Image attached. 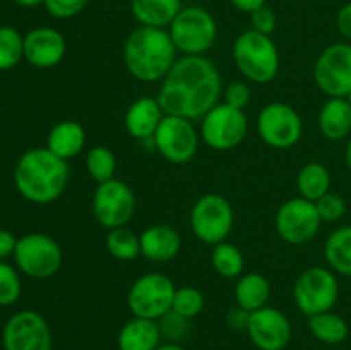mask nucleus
Returning <instances> with one entry per match:
<instances>
[{"instance_id": "obj_1", "label": "nucleus", "mask_w": 351, "mask_h": 350, "mask_svg": "<svg viewBox=\"0 0 351 350\" xmlns=\"http://www.w3.org/2000/svg\"><path fill=\"white\" fill-rule=\"evenodd\" d=\"M219 96L223 81L218 67L206 55H182L161 81L156 98L165 115L195 122L218 105Z\"/></svg>"}, {"instance_id": "obj_2", "label": "nucleus", "mask_w": 351, "mask_h": 350, "mask_svg": "<svg viewBox=\"0 0 351 350\" xmlns=\"http://www.w3.org/2000/svg\"><path fill=\"white\" fill-rule=\"evenodd\" d=\"M19 194L34 205H48L64 194L69 184V163L47 146L27 150L14 168Z\"/></svg>"}, {"instance_id": "obj_3", "label": "nucleus", "mask_w": 351, "mask_h": 350, "mask_svg": "<svg viewBox=\"0 0 351 350\" xmlns=\"http://www.w3.org/2000/svg\"><path fill=\"white\" fill-rule=\"evenodd\" d=\"M177 48L165 27L137 26L123 43V64L141 82L163 81L177 62Z\"/></svg>"}, {"instance_id": "obj_4", "label": "nucleus", "mask_w": 351, "mask_h": 350, "mask_svg": "<svg viewBox=\"0 0 351 350\" xmlns=\"http://www.w3.org/2000/svg\"><path fill=\"white\" fill-rule=\"evenodd\" d=\"M232 55L240 74L256 84H269L280 72V50L273 38L259 31L240 33Z\"/></svg>"}, {"instance_id": "obj_5", "label": "nucleus", "mask_w": 351, "mask_h": 350, "mask_svg": "<svg viewBox=\"0 0 351 350\" xmlns=\"http://www.w3.org/2000/svg\"><path fill=\"white\" fill-rule=\"evenodd\" d=\"M171 41L182 55H206L218 38V24L215 16L204 7H184L168 26Z\"/></svg>"}, {"instance_id": "obj_6", "label": "nucleus", "mask_w": 351, "mask_h": 350, "mask_svg": "<svg viewBox=\"0 0 351 350\" xmlns=\"http://www.w3.org/2000/svg\"><path fill=\"white\" fill-rule=\"evenodd\" d=\"M339 299V281L326 266H311L302 271L293 285V301L307 318L332 311Z\"/></svg>"}, {"instance_id": "obj_7", "label": "nucleus", "mask_w": 351, "mask_h": 350, "mask_svg": "<svg viewBox=\"0 0 351 350\" xmlns=\"http://www.w3.org/2000/svg\"><path fill=\"white\" fill-rule=\"evenodd\" d=\"M189 223L194 235L201 242L209 246L225 242L235 223L232 202L225 196L215 192L201 196L192 206Z\"/></svg>"}, {"instance_id": "obj_8", "label": "nucleus", "mask_w": 351, "mask_h": 350, "mask_svg": "<svg viewBox=\"0 0 351 350\" xmlns=\"http://www.w3.org/2000/svg\"><path fill=\"white\" fill-rule=\"evenodd\" d=\"M173 280L163 273H146L137 278L127 292V307L136 318L158 319L171 311L175 297Z\"/></svg>"}, {"instance_id": "obj_9", "label": "nucleus", "mask_w": 351, "mask_h": 350, "mask_svg": "<svg viewBox=\"0 0 351 350\" xmlns=\"http://www.w3.org/2000/svg\"><path fill=\"white\" fill-rule=\"evenodd\" d=\"M14 259L24 275L36 280H45L60 270L64 254L57 240L45 233L34 232L17 239Z\"/></svg>"}, {"instance_id": "obj_10", "label": "nucleus", "mask_w": 351, "mask_h": 350, "mask_svg": "<svg viewBox=\"0 0 351 350\" xmlns=\"http://www.w3.org/2000/svg\"><path fill=\"white\" fill-rule=\"evenodd\" d=\"M249 129L245 110L233 108L226 103L213 106L201 120V139L215 151H230L242 144Z\"/></svg>"}, {"instance_id": "obj_11", "label": "nucleus", "mask_w": 351, "mask_h": 350, "mask_svg": "<svg viewBox=\"0 0 351 350\" xmlns=\"http://www.w3.org/2000/svg\"><path fill=\"white\" fill-rule=\"evenodd\" d=\"M257 132L269 148L290 150L302 139L304 120L288 103H267L257 115Z\"/></svg>"}, {"instance_id": "obj_12", "label": "nucleus", "mask_w": 351, "mask_h": 350, "mask_svg": "<svg viewBox=\"0 0 351 350\" xmlns=\"http://www.w3.org/2000/svg\"><path fill=\"white\" fill-rule=\"evenodd\" d=\"M314 81L328 98H346L351 91V43L338 41L319 54L314 64Z\"/></svg>"}, {"instance_id": "obj_13", "label": "nucleus", "mask_w": 351, "mask_h": 350, "mask_svg": "<svg viewBox=\"0 0 351 350\" xmlns=\"http://www.w3.org/2000/svg\"><path fill=\"white\" fill-rule=\"evenodd\" d=\"M136 194L129 184L119 178L98 184L91 208L96 222L106 230L125 226L136 213Z\"/></svg>"}, {"instance_id": "obj_14", "label": "nucleus", "mask_w": 351, "mask_h": 350, "mask_svg": "<svg viewBox=\"0 0 351 350\" xmlns=\"http://www.w3.org/2000/svg\"><path fill=\"white\" fill-rule=\"evenodd\" d=\"M201 134L194 122L184 117L165 115L153 136V146L161 156L173 165H185L195 156Z\"/></svg>"}, {"instance_id": "obj_15", "label": "nucleus", "mask_w": 351, "mask_h": 350, "mask_svg": "<svg viewBox=\"0 0 351 350\" xmlns=\"http://www.w3.org/2000/svg\"><path fill=\"white\" fill-rule=\"evenodd\" d=\"M276 232L281 239L291 246H304L319 233L322 220L315 202L308 199L291 198L280 206L274 218Z\"/></svg>"}, {"instance_id": "obj_16", "label": "nucleus", "mask_w": 351, "mask_h": 350, "mask_svg": "<svg viewBox=\"0 0 351 350\" xmlns=\"http://www.w3.org/2000/svg\"><path fill=\"white\" fill-rule=\"evenodd\" d=\"M2 342L5 350H53V336L47 319L29 309L7 319Z\"/></svg>"}, {"instance_id": "obj_17", "label": "nucleus", "mask_w": 351, "mask_h": 350, "mask_svg": "<svg viewBox=\"0 0 351 350\" xmlns=\"http://www.w3.org/2000/svg\"><path fill=\"white\" fill-rule=\"evenodd\" d=\"M247 335L259 350H285L291 340V325L283 311L271 305L250 312Z\"/></svg>"}, {"instance_id": "obj_18", "label": "nucleus", "mask_w": 351, "mask_h": 350, "mask_svg": "<svg viewBox=\"0 0 351 350\" xmlns=\"http://www.w3.org/2000/svg\"><path fill=\"white\" fill-rule=\"evenodd\" d=\"M67 54L64 34L50 26L31 30L24 36V58L36 69H51L60 64Z\"/></svg>"}, {"instance_id": "obj_19", "label": "nucleus", "mask_w": 351, "mask_h": 350, "mask_svg": "<svg viewBox=\"0 0 351 350\" xmlns=\"http://www.w3.org/2000/svg\"><path fill=\"white\" fill-rule=\"evenodd\" d=\"M163 117L165 112L158 98L141 96L127 106L125 115H123V126H125L127 134L134 139L151 141Z\"/></svg>"}, {"instance_id": "obj_20", "label": "nucleus", "mask_w": 351, "mask_h": 350, "mask_svg": "<svg viewBox=\"0 0 351 350\" xmlns=\"http://www.w3.org/2000/svg\"><path fill=\"white\" fill-rule=\"evenodd\" d=\"M141 256L151 263H168L178 256L182 249V237L173 226L158 223L144 229L139 235Z\"/></svg>"}, {"instance_id": "obj_21", "label": "nucleus", "mask_w": 351, "mask_h": 350, "mask_svg": "<svg viewBox=\"0 0 351 350\" xmlns=\"http://www.w3.org/2000/svg\"><path fill=\"white\" fill-rule=\"evenodd\" d=\"M161 329L158 321L136 318L125 323L117 335L119 350H156L161 345Z\"/></svg>"}, {"instance_id": "obj_22", "label": "nucleus", "mask_w": 351, "mask_h": 350, "mask_svg": "<svg viewBox=\"0 0 351 350\" xmlns=\"http://www.w3.org/2000/svg\"><path fill=\"white\" fill-rule=\"evenodd\" d=\"M86 144V130L75 120H60L47 136V148L62 160L75 158Z\"/></svg>"}, {"instance_id": "obj_23", "label": "nucleus", "mask_w": 351, "mask_h": 350, "mask_svg": "<svg viewBox=\"0 0 351 350\" xmlns=\"http://www.w3.org/2000/svg\"><path fill=\"white\" fill-rule=\"evenodd\" d=\"M317 126L329 141H341L351 134V105L346 98H328L321 106Z\"/></svg>"}, {"instance_id": "obj_24", "label": "nucleus", "mask_w": 351, "mask_h": 350, "mask_svg": "<svg viewBox=\"0 0 351 350\" xmlns=\"http://www.w3.org/2000/svg\"><path fill=\"white\" fill-rule=\"evenodd\" d=\"M182 9V0H130V12L139 26H170Z\"/></svg>"}, {"instance_id": "obj_25", "label": "nucleus", "mask_w": 351, "mask_h": 350, "mask_svg": "<svg viewBox=\"0 0 351 350\" xmlns=\"http://www.w3.org/2000/svg\"><path fill=\"white\" fill-rule=\"evenodd\" d=\"M271 297V285L264 275L250 271L243 273L235 285V302L239 307L247 312H254L257 309L267 305Z\"/></svg>"}, {"instance_id": "obj_26", "label": "nucleus", "mask_w": 351, "mask_h": 350, "mask_svg": "<svg viewBox=\"0 0 351 350\" xmlns=\"http://www.w3.org/2000/svg\"><path fill=\"white\" fill-rule=\"evenodd\" d=\"M324 257L328 268L336 275L351 277V225L338 226L329 233L324 244Z\"/></svg>"}, {"instance_id": "obj_27", "label": "nucleus", "mask_w": 351, "mask_h": 350, "mask_svg": "<svg viewBox=\"0 0 351 350\" xmlns=\"http://www.w3.org/2000/svg\"><path fill=\"white\" fill-rule=\"evenodd\" d=\"M298 196L315 202L331 191V172L321 161H308L297 174Z\"/></svg>"}, {"instance_id": "obj_28", "label": "nucleus", "mask_w": 351, "mask_h": 350, "mask_svg": "<svg viewBox=\"0 0 351 350\" xmlns=\"http://www.w3.org/2000/svg\"><path fill=\"white\" fill-rule=\"evenodd\" d=\"M308 329L319 342L326 345H339L350 335V326L345 319L336 312H321L308 318Z\"/></svg>"}, {"instance_id": "obj_29", "label": "nucleus", "mask_w": 351, "mask_h": 350, "mask_svg": "<svg viewBox=\"0 0 351 350\" xmlns=\"http://www.w3.org/2000/svg\"><path fill=\"white\" fill-rule=\"evenodd\" d=\"M213 270L223 278H240L245 270V256L242 250L230 244L228 240L213 246L211 250Z\"/></svg>"}, {"instance_id": "obj_30", "label": "nucleus", "mask_w": 351, "mask_h": 350, "mask_svg": "<svg viewBox=\"0 0 351 350\" xmlns=\"http://www.w3.org/2000/svg\"><path fill=\"white\" fill-rule=\"evenodd\" d=\"M106 250L119 261H134L141 256V239L127 226L108 230L105 239Z\"/></svg>"}, {"instance_id": "obj_31", "label": "nucleus", "mask_w": 351, "mask_h": 350, "mask_svg": "<svg viewBox=\"0 0 351 350\" xmlns=\"http://www.w3.org/2000/svg\"><path fill=\"white\" fill-rule=\"evenodd\" d=\"M86 170L88 175L96 182V184H103L112 178H115L117 174V156L110 148L93 146L91 150L86 153Z\"/></svg>"}, {"instance_id": "obj_32", "label": "nucleus", "mask_w": 351, "mask_h": 350, "mask_svg": "<svg viewBox=\"0 0 351 350\" xmlns=\"http://www.w3.org/2000/svg\"><path fill=\"white\" fill-rule=\"evenodd\" d=\"M24 58V36L12 26H0V71L14 69Z\"/></svg>"}, {"instance_id": "obj_33", "label": "nucleus", "mask_w": 351, "mask_h": 350, "mask_svg": "<svg viewBox=\"0 0 351 350\" xmlns=\"http://www.w3.org/2000/svg\"><path fill=\"white\" fill-rule=\"evenodd\" d=\"M204 305H206L204 294H202L199 288L191 287V285H185V287H178L177 290H175L171 311L178 312V314L184 316V318L187 319H194L201 314Z\"/></svg>"}, {"instance_id": "obj_34", "label": "nucleus", "mask_w": 351, "mask_h": 350, "mask_svg": "<svg viewBox=\"0 0 351 350\" xmlns=\"http://www.w3.org/2000/svg\"><path fill=\"white\" fill-rule=\"evenodd\" d=\"M19 273L10 264L0 261V305H12L21 297Z\"/></svg>"}, {"instance_id": "obj_35", "label": "nucleus", "mask_w": 351, "mask_h": 350, "mask_svg": "<svg viewBox=\"0 0 351 350\" xmlns=\"http://www.w3.org/2000/svg\"><path fill=\"white\" fill-rule=\"evenodd\" d=\"M158 325H160L161 335L163 338H167L168 342L178 343L182 338H185V335L189 333L191 328V319L184 318L178 312L170 311L163 316L161 319H158Z\"/></svg>"}, {"instance_id": "obj_36", "label": "nucleus", "mask_w": 351, "mask_h": 350, "mask_svg": "<svg viewBox=\"0 0 351 350\" xmlns=\"http://www.w3.org/2000/svg\"><path fill=\"white\" fill-rule=\"evenodd\" d=\"M317 206L319 216H321L322 223H335L345 216L346 213V201L336 192L329 191L328 194L322 196L319 201H315Z\"/></svg>"}, {"instance_id": "obj_37", "label": "nucleus", "mask_w": 351, "mask_h": 350, "mask_svg": "<svg viewBox=\"0 0 351 350\" xmlns=\"http://www.w3.org/2000/svg\"><path fill=\"white\" fill-rule=\"evenodd\" d=\"M89 0H45L43 5L55 19H72L86 9Z\"/></svg>"}, {"instance_id": "obj_38", "label": "nucleus", "mask_w": 351, "mask_h": 350, "mask_svg": "<svg viewBox=\"0 0 351 350\" xmlns=\"http://www.w3.org/2000/svg\"><path fill=\"white\" fill-rule=\"evenodd\" d=\"M250 98H252V93H250L249 84L243 81L232 82L223 89V103L233 106V108L245 110L249 106Z\"/></svg>"}, {"instance_id": "obj_39", "label": "nucleus", "mask_w": 351, "mask_h": 350, "mask_svg": "<svg viewBox=\"0 0 351 350\" xmlns=\"http://www.w3.org/2000/svg\"><path fill=\"white\" fill-rule=\"evenodd\" d=\"M250 24H252L250 30L259 31V33L271 36L278 26V17L273 9H269L267 5H263L254 10V12H250Z\"/></svg>"}, {"instance_id": "obj_40", "label": "nucleus", "mask_w": 351, "mask_h": 350, "mask_svg": "<svg viewBox=\"0 0 351 350\" xmlns=\"http://www.w3.org/2000/svg\"><path fill=\"white\" fill-rule=\"evenodd\" d=\"M249 318H250V312H247L245 309L242 307H233L226 312L225 316V321L226 326L230 329H235V331H247V325H249Z\"/></svg>"}, {"instance_id": "obj_41", "label": "nucleus", "mask_w": 351, "mask_h": 350, "mask_svg": "<svg viewBox=\"0 0 351 350\" xmlns=\"http://www.w3.org/2000/svg\"><path fill=\"white\" fill-rule=\"evenodd\" d=\"M336 27L339 34L351 43V2L345 3L336 14Z\"/></svg>"}, {"instance_id": "obj_42", "label": "nucleus", "mask_w": 351, "mask_h": 350, "mask_svg": "<svg viewBox=\"0 0 351 350\" xmlns=\"http://www.w3.org/2000/svg\"><path fill=\"white\" fill-rule=\"evenodd\" d=\"M16 244H17V239L9 232V230L0 229V261H2L3 257L14 254V250H16Z\"/></svg>"}, {"instance_id": "obj_43", "label": "nucleus", "mask_w": 351, "mask_h": 350, "mask_svg": "<svg viewBox=\"0 0 351 350\" xmlns=\"http://www.w3.org/2000/svg\"><path fill=\"white\" fill-rule=\"evenodd\" d=\"M230 3H232L237 10H240V12L250 14L256 9H259V7L266 5V0H230Z\"/></svg>"}, {"instance_id": "obj_44", "label": "nucleus", "mask_w": 351, "mask_h": 350, "mask_svg": "<svg viewBox=\"0 0 351 350\" xmlns=\"http://www.w3.org/2000/svg\"><path fill=\"white\" fill-rule=\"evenodd\" d=\"M14 3H17L19 7H26V9H33V7L43 5L45 0H12Z\"/></svg>"}, {"instance_id": "obj_45", "label": "nucleus", "mask_w": 351, "mask_h": 350, "mask_svg": "<svg viewBox=\"0 0 351 350\" xmlns=\"http://www.w3.org/2000/svg\"><path fill=\"white\" fill-rule=\"evenodd\" d=\"M156 350H187L180 345V343H175V342H167V343H161Z\"/></svg>"}, {"instance_id": "obj_46", "label": "nucleus", "mask_w": 351, "mask_h": 350, "mask_svg": "<svg viewBox=\"0 0 351 350\" xmlns=\"http://www.w3.org/2000/svg\"><path fill=\"white\" fill-rule=\"evenodd\" d=\"M345 163L348 167V170L351 172V137L348 139V144L345 148Z\"/></svg>"}, {"instance_id": "obj_47", "label": "nucleus", "mask_w": 351, "mask_h": 350, "mask_svg": "<svg viewBox=\"0 0 351 350\" xmlns=\"http://www.w3.org/2000/svg\"><path fill=\"white\" fill-rule=\"evenodd\" d=\"M346 100H348V103L351 105V91L348 93V95H346Z\"/></svg>"}]
</instances>
